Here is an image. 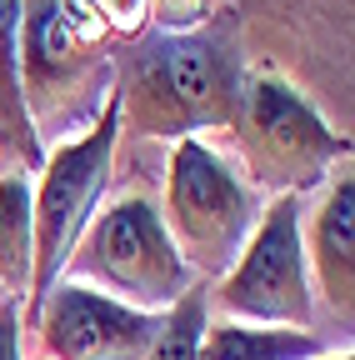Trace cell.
<instances>
[{
  "label": "cell",
  "mask_w": 355,
  "mask_h": 360,
  "mask_svg": "<svg viewBox=\"0 0 355 360\" xmlns=\"http://www.w3.org/2000/svg\"><path fill=\"white\" fill-rule=\"evenodd\" d=\"M300 245H305L310 290H316L330 321L350 335V315H355V175H350V160H340L325 175L321 205L310 215V231H300Z\"/></svg>",
  "instance_id": "10"
},
{
  "label": "cell",
  "mask_w": 355,
  "mask_h": 360,
  "mask_svg": "<svg viewBox=\"0 0 355 360\" xmlns=\"http://www.w3.org/2000/svg\"><path fill=\"white\" fill-rule=\"evenodd\" d=\"M0 360H20V305L0 300Z\"/></svg>",
  "instance_id": "17"
},
{
  "label": "cell",
  "mask_w": 355,
  "mask_h": 360,
  "mask_svg": "<svg viewBox=\"0 0 355 360\" xmlns=\"http://www.w3.org/2000/svg\"><path fill=\"white\" fill-rule=\"evenodd\" d=\"M155 205L175 255L191 265L200 285H215L235 265L240 245L250 240L265 200L250 191L231 150L210 141H175L165 150Z\"/></svg>",
  "instance_id": "4"
},
{
  "label": "cell",
  "mask_w": 355,
  "mask_h": 360,
  "mask_svg": "<svg viewBox=\"0 0 355 360\" xmlns=\"http://www.w3.org/2000/svg\"><path fill=\"white\" fill-rule=\"evenodd\" d=\"M260 200L276 195H310L325 175L350 160V135H335L325 115L310 105L295 85L250 65L240 85V120L226 146Z\"/></svg>",
  "instance_id": "5"
},
{
  "label": "cell",
  "mask_w": 355,
  "mask_h": 360,
  "mask_svg": "<svg viewBox=\"0 0 355 360\" xmlns=\"http://www.w3.org/2000/svg\"><path fill=\"white\" fill-rule=\"evenodd\" d=\"M35 270V220H30V180L0 175V290L25 305Z\"/></svg>",
  "instance_id": "13"
},
{
  "label": "cell",
  "mask_w": 355,
  "mask_h": 360,
  "mask_svg": "<svg viewBox=\"0 0 355 360\" xmlns=\"http://www.w3.org/2000/svg\"><path fill=\"white\" fill-rule=\"evenodd\" d=\"M0 300H6V290H0Z\"/></svg>",
  "instance_id": "19"
},
{
  "label": "cell",
  "mask_w": 355,
  "mask_h": 360,
  "mask_svg": "<svg viewBox=\"0 0 355 360\" xmlns=\"http://www.w3.org/2000/svg\"><path fill=\"white\" fill-rule=\"evenodd\" d=\"M30 326L40 335L46 360H146L165 315L130 310L91 285L56 281L35 305Z\"/></svg>",
  "instance_id": "9"
},
{
  "label": "cell",
  "mask_w": 355,
  "mask_h": 360,
  "mask_svg": "<svg viewBox=\"0 0 355 360\" xmlns=\"http://www.w3.org/2000/svg\"><path fill=\"white\" fill-rule=\"evenodd\" d=\"M325 335L316 330H265V326H235L215 321L200 330L195 360H325Z\"/></svg>",
  "instance_id": "12"
},
{
  "label": "cell",
  "mask_w": 355,
  "mask_h": 360,
  "mask_svg": "<svg viewBox=\"0 0 355 360\" xmlns=\"http://www.w3.org/2000/svg\"><path fill=\"white\" fill-rule=\"evenodd\" d=\"M60 281L91 285L146 315H165L200 285L165 236L155 191H141V186L115 195L110 205H101L91 215L85 236L75 240V250L60 270Z\"/></svg>",
  "instance_id": "6"
},
{
  "label": "cell",
  "mask_w": 355,
  "mask_h": 360,
  "mask_svg": "<svg viewBox=\"0 0 355 360\" xmlns=\"http://www.w3.org/2000/svg\"><path fill=\"white\" fill-rule=\"evenodd\" d=\"M205 326H210V305H205V285H195L181 305L165 310V326H160L155 345L146 350V360H195Z\"/></svg>",
  "instance_id": "14"
},
{
  "label": "cell",
  "mask_w": 355,
  "mask_h": 360,
  "mask_svg": "<svg viewBox=\"0 0 355 360\" xmlns=\"http://www.w3.org/2000/svg\"><path fill=\"white\" fill-rule=\"evenodd\" d=\"M240 20L220 6L210 25L191 35L146 30L115 56V115L120 150L235 135L240 85H245Z\"/></svg>",
  "instance_id": "1"
},
{
  "label": "cell",
  "mask_w": 355,
  "mask_h": 360,
  "mask_svg": "<svg viewBox=\"0 0 355 360\" xmlns=\"http://www.w3.org/2000/svg\"><path fill=\"white\" fill-rule=\"evenodd\" d=\"M226 11L240 20L245 60L295 85L335 135H350L355 0H226Z\"/></svg>",
  "instance_id": "3"
},
{
  "label": "cell",
  "mask_w": 355,
  "mask_h": 360,
  "mask_svg": "<svg viewBox=\"0 0 355 360\" xmlns=\"http://www.w3.org/2000/svg\"><path fill=\"white\" fill-rule=\"evenodd\" d=\"M20 90L35 141L60 150L115 101V40L96 0H20Z\"/></svg>",
  "instance_id": "2"
},
{
  "label": "cell",
  "mask_w": 355,
  "mask_h": 360,
  "mask_svg": "<svg viewBox=\"0 0 355 360\" xmlns=\"http://www.w3.org/2000/svg\"><path fill=\"white\" fill-rule=\"evenodd\" d=\"M300 231H305L300 195L265 200L235 265L215 285H205V305H215L220 321H235V326L316 330V290H310Z\"/></svg>",
  "instance_id": "7"
},
{
  "label": "cell",
  "mask_w": 355,
  "mask_h": 360,
  "mask_svg": "<svg viewBox=\"0 0 355 360\" xmlns=\"http://www.w3.org/2000/svg\"><path fill=\"white\" fill-rule=\"evenodd\" d=\"M325 360H355V355H350V345H345V350H335V355H325Z\"/></svg>",
  "instance_id": "18"
},
{
  "label": "cell",
  "mask_w": 355,
  "mask_h": 360,
  "mask_svg": "<svg viewBox=\"0 0 355 360\" xmlns=\"http://www.w3.org/2000/svg\"><path fill=\"white\" fill-rule=\"evenodd\" d=\"M46 146L35 141L20 90V0H0V175H40Z\"/></svg>",
  "instance_id": "11"
},
{
  "label": "cell",
  "mask_w": 355,
  "mask_h": 360,
  "mask_svg": "<svg viewBox=\"0 0 355 360\" xmlns=\"http://www.w3.org/2000/svg\"><path fill=\"white\" fill-rule=\"evenodd\" d=\"M115 146H120V115L115 101L105 115L80 135V141L46 150L40 180H30V220H35V270H30V295H25V321L46 290L60 281V270L85 236L91 215L105 205V191L115 186Z\"/></svg>",
  "instance_id": "8"
},
{
  "label": "cell",
  "mask_w": 355,
  "mask_h": 360,
  "mask_svg": "<svg viewBox=\"0 0 355 360\" xmlns=\"http://www.w3.org/2000/svg\"><path fill=\"white\" fill-rule=\"evenodd\" d=\"M101 15H105V30L110 40H141L150 30V0H96Z\"/></svg>",
  "instance_id": "16"
},
{
  "label": "cell",
  "mask_w": 355,
  "mask_h": 360,
  "mask_svg": "<svg viewBox=\"0 0 355 360\" xmlns=\"http://www.w3.org/2000/svg\"><path fill=\"white\" fill-rule=\"evenodd\" d=\"M220 6L226 0H150V25L165 35H191V30L210 25Z\"/></svg>",
  "instance_id": "15"
}]
</instances>
